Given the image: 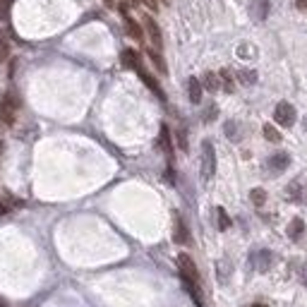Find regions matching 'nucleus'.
Here are the masks:
<instances>
[{
	"mask_svg": "<svg viewBox=\"0 0 307 307\" xmlns=\"http://www.w3.org/2000/svg\"><path fill=\"white\" fill-rule=\"evenodd\" d=\"M264 137H266L269 142H281V134L276 132L274 125H264Z\"/></svg>",
	"mask_w": 307,
	"mask_h": 307,
	"instance_id": "obj_20",
	"label": "nucleus"
},
{
	"mask_svg": "<svg viewBox=\"0 0 307 307\" xmlns=\"http://www.w3.org/2000/svg\"><path fill=\"white\" fill-rule=\"evenodd\" d=\"M178 266H180V274H183V278H185L187 288L197 295V283H199V274H197V266H195V262L187 257V254H180L178 257ZM199 297V295H197Z\"/></svg>",
	"mask_w": 307,
	"mask_h": 307,
	"instance_id": "obj_1",
	"label": "nucleus"
},
{
	"mask_svg": "<svg viewBox=\"0 0 307 307\" xmlns=\"http://www.w3.org/2000/svg\"><path fill=\"white\" fill-rule=\"evenodd\" d=\"M250 199H252L254 207H262L264 202H266V192H264L262 187H257V190H252V192H250Z\"/></svg>",
	"mask_w": 307,
	"mask_h": 307,
	"instance_id": "obj_15",
	"label": "nucleus"
},
{
	"mask_svg": "<svg viewBox=\"0 0 307 307\" xmlns=\"http://www.w3.org/2000/svg\"><path fill=\"white\" fill-rule=\"evenodd\" d=\"M178 139H180V146H183V149H187V139H185V132H183V130L178 132Z\"/></svg>",
	"mask_w": 307,
	"mask_h": 307,
	"instance_id": "obj_26",
	"label": "nucleus"
},
{
	"mask_svg": "<svg viewBox=\"0 0 307 307\" xmlns=\"http://www.w3.org/2000/svg\"><path fill=\"white\" fill-rule=\"evenodd\" d=\"M137 72H139V77H142V79H144V84H146V87L151 89V91H154V94H156V96H159V99H164V91H161V87H159V82H156V79H154V77L149 75V72H146L144 67H139Z\"/></svg>",
	"mask_w": 307,
	"mask_h": 307,
	"instance_id": "obj_10",
	"label": "nucleus"
},
{
	"mask_svg": "<svg viewBox=\"0 0 307 307\" xmlns=\"http://www.w3.org/2000/svg\"><path fill=\"white\" fill-rule=\"evenodd\" d=\"M187 91H190V101L192 103H199L202 101V82L197 77H190L187 79Z\"/></svg>",
	"mask_w": 307,
	"mask_h": 307,
	"instance_id": "obj_8",
	"label": "nucleus"
},
{
	"mask_svg": "<svg viewBox=\"0 0 307 307\" xmlns=\"http://www.w3.org/2000/svg\"><path fill=\"white\" fill-rule=\"evenodd\" d=\"M216 216H219V228L221 230H228L230 228V219H228V214L223 211V209H216Z\"/></svg>",
	"mask_w": 307,
	"mask_h": 307,
	"instance_id": "obj_21",
	"label": "nucleus"
},
{
	"mask_svg": "<svg viewBox=\"0 0 307 307\" xmlns=\"http://www.w3.org/2000/svg\"><path fill=\"white\" fill-rule=\"evenodd\" d=\"M238 77H240V82H245V84H254L257 82V75H254L252 70H240Z\"/></svg>",
	"mask_w": 307,
	"mask_h": 307,
	"instance_id": "obj_23",
	"label": "nucleus"
},
{
	"mask_svg": "<svg viewBox=\"0 0 307 307\" xmlns=\"http://www.w3.org/2000/svg\"><path fill=\"white\" fill-rule=\"evenodd\" d=\"M302 233H305V221H302V219H293V221H290V226H288V238H290V240H297Z\"/></svg>",
	"mask_w": 307,
	"mask_h": 307,
	"instance_id": "obj_13",
	"label": "nucleus"
},
{
	"mask_svg": "<svg viewBox=\"0 0 307 307\" xmlns=\"http://www.w3.org/2000/svg\"><path fill=\"white\" fill-rule=\"evenodd\" d=\"M219 79H221V84H223V89H226V91H233V77H230L228 70H221Z\"/></svg>",
	"mask_w": 307,
	"mask_h": 307,
	"instance_id": "obj_19",
	"label": "nucleus"
},
{
	"mask_svg": "<svg viewBox=\"0 0 307 307\" xmlns=\"http://www.w3.org/2000/svg\"><path fill=\"white\" fill-rule=\"evenodd\" d=\"M144 29H146L149 39H151L154 51H161V46H164V36H161V29H159L156 20H154V17H144Z\"/></svg>",
	"mask_w": 307,
	"mask_h": 307,
	"instance_id": "obj_5",
	"label": "nucleus"
},
{
	"mask_svg": "<svg viewBox=\"0 0 307 307\" xmlns=\"http://www.w3.org/2000/svg\"><path fill=\"white\" fill-rule=\"evenodd\" d=\"M122 12H125V29H127V34H130L132 39L142 41V27H139V24H137L130 15H127V10H125V8H122Z\"/></svg>",
	"mask_w": 307,
	"mask_h": 307,
	"instance_id": "obj_9",
	"label": "nucleus"
},
{
	"mask_svg": "<svg viewBox=\"0 0 307 307\" xmlns=\"http://www.w3.org/2000/svg\"><path fill=\"white\" fill-rule=\"evenodd\" d=\"M295 5H297V10H305L307 12V0H297Z\"/></svg>",
	"mask_w": 307,
	"mask_h": 307,
	"instance_id": "obj_29",
	"label": "nucleus"
},
{
	"mask_svg": "<svg viewBox=\"0 0 307 307\" xmlns=\"http://www.w3.org/2000/svg\"><path fill=\"white\" fill-rule=\"evenodd\" d=\"M271 259H274V254L269 252V250H259V252H254V266L259 269V271H269L271 269Z\"/></svg>",
	"mask_w": 307,
	"mask_h": 307,
	"instance_id": "obj_7",
	"label": "nucleus"
},
{
	"mask_svg": "<svg viewBox=\"0 0 307 307\" xmlns=\"http://www.w3.org/2000/svg\"><path fill=\"white\" fill-rule=\"evenodd\" d=\"M8 209H10V202H0V214H8Z\"/></svg>",
	"mask_w": 307,
	"mask_h": 307,
	"instance_id": "obj_27",
	"label": "nucleus"
},
{
	"mask_svg": "<svg viewBox=\"0 0 307 307\" xmlns=\"http://www.w3.org/2000/svg\"><path fill=\"white\" fill-rule=\"evenodd\" d=\"M288 166H290V156L283 154V151L274 154V156L269 159V171H271V173H281V171H285Z\"/></svg>",
	"mask_w": 307,
	"mask_h": 307,
	"instance_id": "obj_6",
	"label": "nucleus"
},
{
	"mask_svg": "<svg viewBox=\"0 0 307 307\" xmlns=\"http://www.w3.org/2000/svg\"><path fill=\"white\" fill-rule=\"evenodd\" d=\"M161 146H164V151L171 156L173 154V149H171V134H168V127H161Z\"/></svg>",
	"mask_w": 307,
	"mask_h": 307,
	"instance_id": "obj_17",
	"label": "nucleus"
},
{
	"mask_svg": "<svg viewBox=\"0 0 307 307\" xmlns=\"http://www.w3.org/2000/svg\"><path fill=\"white\" fill-rule=\"evenodd\" d=\"M302 195V185H300V180H293L290 185H288V197L290 199H297Z\"/></svg>",
	"mask_w": 307,
	"mask_h": 307,
	"instance_id": "obj_22",
	"label": "nucleus"
},
{
	"mask_svg": "<svg viewBox=\"0 0 307 307\" xmlns=\"http://www.w3.org/2000/svg\"><path fill=\"white\" fill-rule=\"evenodd\" d=\"M122 65L125 67H132V70H139L142 67V63H139V55L134 53V51H122Z\"/></svg>",
	"mask_w": 307,
	"mask_h": 307,
	"instance_id": "obj_12",
	"label": "nucleus"
},
{
	"mask_svg": "<svg viewBox=\"0 0 307 307\" xmlns=\"http://www.w3.org/2000/svg\"><path fill=\"white\" fill-rule=\"evenodd\" d=\"M149 58H151V63L156 67H159V72H161V75H166V63H164V58H161V53H159V51H149Z\"/></svg>",
	"mask_w": 307,
	"mask_h": 307,
	"instance_id": "obj_16",
	"label": "nucleus"
},
{
	"mask_svg": "<svg viewBox=\"0 0 307 307\" xmlns=\"http://www.w3.org/2000/svg\"><path fill=\"white\" fill-rule=\"evenodd\" d=\"M142 3H146V8H151V10L159 8V3H156V0H142Z\"/></svg>",
	"mask_w": 307,
	"mask_h": 307,
	"instance_id": "obj_28",
	"label": "nucleus"
},
{
	"mask_svg": "<svg viewBox=\"0 0 307 307\" xmlns=\"http://www.w3.org/2000/svg\"><path fill=\"white\" fill-rule=\"evenodd\" d=\"M137 3H139V0H130V5H137Z\"/></svg>",
	"mask_w": 307,
	"mask_h": 307,
	"instance_id": "obj_32",
	"label": "nucleus"
},
{
	"mask_svg": "<svg viewBox=\"0 0 307 307\" xmlns=\"http://www.w3.org/2000/svg\"><path fill=\"white\" fill-rule=\"evenodd\" d=\"M305 285H307V276H305Z\"/></svg>",
	"mask_w": 307,
	"mask_h": 307,
	"instance_id": "obj_33",
	"label": "nucleus"
},
{
	"mask_svg": "<svg viewBox=\"0 0 307 307\" xmlns=\"http://www.w3.org/2000/svg\"><path fill=\"white\" fill-rule=\"evenodd\" d=\"M235 127H238L235 122H226V134H228L230 139H238V130Z\"/></svg>",
	"mask_w": 307,
	"mask_h": 307,
	"instance_id": "obj_25",
	"label": "nucleus"
},
{
	"mask_svg": "<svg viewBox=\"0 0 307 307\" xmlns=\"http://www.w3.org/2000/svg\"><path fill=\"white\" fill-rule=\"evenodd\" d=\"M10 5H12V0H0V20L3 22L10 17Z\"/></svg>",
	"mask_w": 307,
	"mask_h": 307,
	"instance_id": "obj_24",
	"label": "nucleus"
},
{
	"mask_svg": "<svg viewBox=\"0 0 307 307\" xmlns=\"http://www.w3.org/2000/svg\"><path fill=\"white\" fill-rule=\"evenodd\" d=\"M295 108L288 103V101H281L278 106H276V110H274V120L281 125V127H293L295 125Z\"/></svg>",
	"mask_w": 307,
	"mask_h": 307,
	"instance_id": "obj_4",
	"label": "nucleus"
},
{
	"mask_svg": "<svg viewBox=\"0 0 307 307\" xmlns=\"http://www.w3.org/2000/svg\"><path fill=\"white\" fill-rule=\"evenodd\" d=\"M204 87H207L209 91H216V89H219V77L214 75V72H207V75H204Z\"/></svg>",
	"mask_w": 307,
	"mask_h": 307,
	"instance_id": "obj_18",
	"label": "nucleus"
},
{
	"mask_svg": "<svg viewBox=\"0 0 307 307\" xmlns=\"http://www.w3.org/2000/svg\"><path fill=\"white\" fill-rule=\"evenodd\" d=\"M173 240L180 242V245H187V242H190V233H187L185 223H183L180 216H176V233H173Z\"/></svg>",
	"mask_w": 307,
	"mask_h": 307,
	"instance_id": "obj_11",
	"label": "nucleus"
},
{
	"mask_svg": "<svg viewBox=\"0 0 307 307\" xmlns=\"http://www.w3.org/2000/svg\"><path fill=\"white\" fill-rule=\"evenodd\" d=\"M216 173V154H214V144L204 139L202 142V180H211Z\"/></svg>",
	"mask_w": 307,
	"mask_h": 307,
	"instance_id": "obj_2",
	"label": "nucleus"
},
{
	"mask_svg": "<svg viewBox=\"0 0 307 307\" xmlns=\"http://www.w3.org/2000/svg\"><path fill=\"white\" fill-rule=\"evenodd\" d=\"M103 3H106L108 8H113V5H115V0H103Z\"/></svg>",
	"mask_w": 307,
	"mask_h": 307,
	"instance_id": "obj_30",
	"label": "nucleus"
},
{
	"mask_svg": "<svg viewBox=\"0 0 307 307\" xmlns=\"http://www.w3.org/2000/svg\"><path fill=\"white\" fill-rule=\"evenodd\" d=\"M10 55V41H8V34L0 32V63H5Z\"/></svg>",
	"mask_w": 307,
	"mask_h": 307,
	"instance_id": "obj_14",
	"label": "nucleus"
},
{
	"mask_svg": "<svg viewBox=\"0 0 307 307\" xmlns=\"http://www.w3.org/2000/svg\"><path fill=\"white\" fill-rule=\"evenodd\" d=\"M252 307H266V305H264V302H254Z\"/></svg>",
	"mask_w": 307,
	"mask_h": 307,
	"instance_id": "obj_31",
	"label": "nucleus"
},
{
	"mask_svg": "<svg viewBox=\"0 0 307 307\" xmlns=\"http://www.w3.org/2000/svg\"><path fill=\"white\" fill-rule=\"evenodd\" d=\"M17 108H20V103H17V96L8 91L3 99H0V125H12L15 122V115H17Z\"/></svg>",
	"mask_w": 307,
	"mask_h": 307,
	"instance_id": "obj_3",
	"label": "nucleus"
}]
</instances>
